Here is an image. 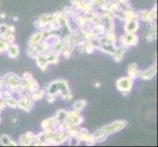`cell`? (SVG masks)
Masks as SVG:
<instances>
[{
  "label": "cell",
  "instance_id": "6",
  "mask_svg": "<svg viewBox=\"0 0 158 147\" xmlns=\"http://www.w3.org/2000/svg\"><path fill=\"white\" fill-rule=\"evenodd\" d=\"M34 100L31 99L30 93H24L18 99V107L21 110H24L26 112H30L31 108L34 107Z\"/></svg>",
  "mask_w": 158,
  "mask_h": 147
},
{
  "label": "cell",
  "instance_id": "43",
  "mask_svg": "<svg viewBox=\"0 0 158 147\" xmlns=\"http://www.w3.org/2000/svg\"><path fill=\"white\" fill-rule=\"evenodd\" d=\"M12 122H13V123H17V119H16V118H13V119H12Z\"/></svg>",
  "mask_w": 158,
  "mask_h": 147
},
{
  "label": "cell",
  "instance_id": "45",
  "mask_svg": "<svg viewBox=\"0 0 158 147\" xmlns=\"http://www.w3.org/2000/svg\"><path fill=\"white\" fill-rule=\"evenodd\" d=\"M0 124H1V118H0Z\"/></svg>",
  "mask_w": 158,
  "mask_h": 147
},
{
  "label": "cell",
  "instance_id": "33",
  "mask_svg": "<svg viewBox=\"0 0 158 147\" xmlns=\"http://www.w3.org/2000/svg\"><path fill=\"white\" fill-rule=\"evenodd\" d=\"M27 54H28V56H29V57L35 59V58L36 57L37 54H39V52H37V51L35 50V47H29L28 51H27Z\"/></svg>",
  "mask_w": 158,
  "mask_h": 147
},
{
  "label": "cell",
  "instance_id": "11",
  "mask_svg": "<svg viewBox=\"0 0 158 147\" xmlns=\"http://www.w3.org/2000/svg\"><path fill=\"white\" fill-rule=\"evenodd\" d=\"M156 73H157V67H156V65L154 64V65H152L151 67H149L148 69H146V70L143 71V72H140L139 77L143 80H152L155 77Z\"/></svg>",
  "mask_w": 158,
  "mask_h": 147
},
{
  "label": "cell",
  "instance_id": "20",
  "mask_svg": "<svg viewBox=\"0 0 158 147\" xmlns=\"http://www.w3.org/2000/svg\"><path fill=\"white\" fill-rule=\"evenodd\" d=\"M150 30L148 31V34L146 35V40L152 42L156 39L157 37V31H156V24H155V21H152L150 22Z\"/></svg>",
  "mask_w": 158,
  "mask_h": 147
},
{
  "label": "cell",
  "instance_id": "14",
  "mask_svg": "<svg viewBox=\"0 0 158 147\" xmlns=\"http://www.w3.org/2000/svg\"><path fill=\"white\" fill-rule=\"evenodd\" d=\"M34 137L35 134L32 133L31 132H28L26 133L25 134H23L20 137L19 140V144L22 146H31L32 144V140H34Z\"/></svg>",
  "mask_w": 158,
  "mask_h": 147
},
{
  "label": "cell",
  "instance_id": "4",
  "mask_svg": "<svg viewBox=\"0 0 158 147\" xmlns=\"http://www.w3.org/2000/svg\"><path fill=\"white\" fill-rule=\"evenodd\" d=\"M120 43L124 46H135L139 43V36L135 32H126L120 37Z\"/></svg>",
  "mask_w": 158,
  "mask_h": 147
},
{
  "label": "cell",
  "instance_id": "12",
  "mask_svg": "<svg viewBox=\"0 0 158 147\" xmlns=\"http://www.w3.org/2000/svg\"><path fill=\"white\" fill-rule=\"evenodd\" d=\"M58 122L56 121L55 117H52L49 119L44 120L41 123V128L43 129V132H49V130H55L56 126H57Z\"/></svg>",
  "mask_w": 158,
  "mask_h": 147
},
{
  "label": "cell",
  "instance_id": "23",
  "mask_svg": "<svg viewBox=\"0 0 158 147\" xmlns=\"http://www.w3.org/2000/svg\"><path fill=\"white\" fill-rule=\"evenodd\" d=\"M116 45L115 44H112V43H104V44H100L98 47L99 50L105 52V53H108V54H113L114 51H115L116 49Z\"/></svg>",
  "mask_w": 158,
  "mask_h": 147
},
{
  "label": "cell",
  "instance_id": "1",
  "mask_svg": "<svg viewBox=\"0 0 158 147\" xmlns=\"http://www.w3.org/2000/svg\"><path fill=\"white\" fill-rule=\"evenodd\" d=\"M126 126H127L126 121H116L110 125H107V126H104L101 129H97L92 135H94V140L96 142H103V141H105L107 139L108 135L120 132V130H122Z\"/></svg>",
  "mask_w": 158,
  "mask_h": 147
},
{
  "label": "cell",
  "instance_id": "13",
  "mask_svg": "<svg viewBox=\"0 0 158 147\" xmlns=\"http://www.w3.org/2000/svg\"><path fill=\"white\" fill-rule=\"evenodd\" d=\"M43 35H44V32H43V31L39 30V31L35 32V34L32 35L30 37V39H29V42H28L29 47H35L37 43L40 42L43 39Z\"/></svg>",
  "mask_w": 158,
  "mask_h": 147
},
{
  "label": "cell",
  "instance_id": "17",
  "mask_svg": "<svg viewBox=\"0 0 158 147\" xmlns=\"http://www.w3.org/2000/svg\"><path fill=\"white\" fill-rule=\"evenodd\" d=\"M6 51L8 53V56L11 59H17L20 55L19 47L17 44H15V43H11V44H9L6 49Z\"/></svg>",
  "mask_w": 158,
  "mask_h": 147
},
{
  "label": "cell",
  "instance_id": "9",
  "mask_svg": "<svg viewBox=\"0 0 158 147\" xmlns=\"http://www.w3.org/2000/svg\"><path fill=\"white\" fill-rule=\"evenodd\" d=\"M67 121L73 125H76V126H81V124L84 123V118L81 116L80 112L76 111V110H72V111H68L67 113Z\"/></svg>",
  "mask_w": 158,
  "mask_h": 147
},
{
  "label": "cell",
  "instance_id": "3",
  "mask_svg": "<svg viewBox=\"0 0 158 147\" xmlns=\"http://www.w3.org/2000/svg\"><path fill=\"white\" fill-rule=\"evenodd\" d=\"M4 83L6 88L10 89L11 91H17L21 90V83H22V78L19 77L18 75L14 73H7L3 77Z\"/></svg>",
  "mask_w": 158,
  "mask_h": 147
},
{
  "label": "cell",
  "instance_id": "8",
  "mask_svg": "<svg viewBox=\"0 0 158 147\" xmlns=\"http://www.w3.org/2000/svg\"><path fill=\"white\" fill-rule=\"evenodd\" d=\"M114 16L111 12H102L101 16V23L104 26L106 31H113L115 28V23H114Z\"/></svg>",
  "mask_w": 158,
  "mask_h": 147
},
{
  "label": "cell",
  "instance_id": "41",
  "mask_svg": "<svg viewBox=\"0 0 158 147\" xmlns=\"http://www.w3.org/2000/svg\"><path fill=\"white\" fill-rule=\"evenodd\" d=\"M14 22H18L19 21V18L17 17V16H13V19H12Z\"/></svg>",
  "mask_w": 158,
  "mask_h": 147
},
{
  "label": "cell",
  "instance_id": "29",
  "mask_svg": "<svg viewBox=\"0 0 158 147\" xmlns=\"http://www.w3.org/2000/svg\"><path fill=\"white\" fill-rule=\"evenodd\" d=\"M104 37L106 39L108 43H112V44H115L116 43V35L114 34V31H106L104 34Z\"/></svg>",
  "mask_w": 158,
  "mask_h": 147
},
{
  "label": "cell",
  "instance_id": "35",
  "mask_svg": "<svg viewBox=\"0 0 158 147\" xmlns=\"http://www.w3.org/2000/svg\"><path fill=\"white\" fill-rule=\"evenodd\" d=\"M45 96H46V100H47L48 103H52V102H54L56 100V95L55 94L47 93V95H45Z\"/></svg>",
  "mask_w": 158,
  "mask_h": 147
},
{
  "label": "cell",
  "instance_id": "30",
  "mask_svg": "<svg viewBox=\"0 0 158 147\" xmlns=\"http://www.w3.org/2000/svg\"><path fill=\"white\" fill-rule=\"evenodd\" d=\"M5 102H6V105L10 108H18V99H16L14 96L5 99Z\"/></svg>",
  "mask_w": 158,
  "mask_h": 147
},
{
  "label": "cell",
  "instance_id": "28",
  "mask_svg": "<svg viewBox=\"0 0 158 147\" xmlns=\"http://www.w3.org/2000/svg\"><path fill=\"white\" fill-rule=\"evenodd\" d=\"M67 113H68V111L64 110V109H62V110H58V112H57V114H56V116H55L56 121H57L58 123L64 122L65 120L67 119Z\"/></svg>",
  "mask_w": 158,
  "mask_h": 147
},
{
  "label": "cell",
  "instance_id": "27",
  "mask_svg": "<svg viewBox=\"0 0 158 147\" xmlns=\"http://www.w3.org/2000/svg\"><path fill=\"white\" fill-rule=\"evenodd\" d=\"M46 58H47V61L49 64H57L59 62V54L53 52V51H50V53L46 55Z\"/></svg>",
  "mask_w": 158,
  "mask_h": 147
},
{
  "label": "cell",
  "instance_id": "37",
  "mask_svg": "<svg viewBox=\"0 0 158 147\" xmlns=\"http://www.w3.org/2000/svg\"><path fill=\"white\" fill-rule=\"evenodd\" d=\"M7 28H8V25H6V24H1V25H0V35H3L4 32L7 31Z\"/></svg>",
  "mask_w": 158,
  "mask_h": 147
},
{
  "label": "cell",
  "instance_id": "7",
  "mask_svg": "<svg viewBox=\"0 0 158 147\" xmlns=\"http://www.w3.org/2000/svg\"><path fill=\"white\" fill-rule=\"evenodd\" d=\"M156 5L154 6V8L150 10V11H148V10H140L139 12H135L137 13V17H138V20H140V21H143V22H150L152 21H155L156 17H157V13H156Z\"/></svg>",
  "mask_w": 158,
  "mask_h": 147
},
{
  "label": "cell",
  "instance_id": "10",
  "mask_svg": "<svg viewBox=\"0 0 158 147\" xmlns=\"http://www.w3.org/2000/svg\"><path fill=\"white\" fill-rule=\"evenodd\" d=\"M15 27L8 25L7 31L4 32L3 35H1V39L6 41L8 44H11V43H14L15 40Z\"/></svg>",
  "mask_w": 158,
  "mask_h": 147
},
{
  "label": "cell",
  "instance_id": "21",
  "mask_svg": "<svg viewBox=\"0 0 158 147\" xmlns=\"http://www.w3.org/2000/svg\"><path fill=\"white\" fill-rule=\"evenodd\" d=\"M74 45L71 44H62L61 49H60V54H62L65 59H70L71 54L74 50Z\"/></svg>",
  "mask_w": 158,
  "mask_h": 147
},
{
  "label": "cell",
  "instance_id": "39",
  "mask_svg": "<svg viewBox=\"0 0 158 147\" xmlns=\"http://www.w3.org/2000/svg\"><path fill=\"white\" fill-rule=\"evenodd\" d=\"M4 88H6L5 83H4V79H3V77H0V90H2Z\"/></svg>",
  "mask_w": 158,
  "mask_h": 147
},
{
  "label": "cell",
  "instance_id": "26",
  "mask_svg": "<svg viewBox=\"0 0 158 147\" xmlns=\"http://www.w3.org/2000/svg\"><path fill=\"white\" fill-rule=\"evenodd\" d=\"M85 106H86V101L85 99H80V100H77L74 103L73 108H74V110L81 112L85 108Z\"/></svg>",
  "mask_w": 158,
  "mask_h": 147
},
{
  "label": "cell",
  "instance_id": "36",
  "mask_svg": "<svg viewBox=\"0 0 158 147\" xmlns=\"http://www.w3.org/2000/svg\"><path fill=\"white\" fill-rule=\"evenodd\" d=\"M22 79L25 80H30L32 79V76H31V73L26 72V73H24V75H23V77H22Z\"/></svg>",
  "mask_w": 158,
  "mask_h": 147
},
{
  "label": "cell",
  "instance_id": "38",
  "mask_svg": "<svg viewBox=\"0 0 158 147\" xmlns=\"http://www.w3.org/2000/svg\"><path fill=\"white\" fill-rule=\"evenodd\" d=\"M7 107L6 105V102H5L4 99H2V98H0V111H3L5 110V108Z\"/></svg>",
  "mask_w": 158,
  "mask_h": 147
},
{
  "label": "cell",
  "instance_id": "31",
  "mask_svg": "<svg viewBox=\"0 0 158 147\" xmlns=\"http://www.w3.org/2000/svg\"><path fill=\"white\" fill-rule=\"evenodd\" d=\"M95 50V46L91 41H85V52L91 54Z\"/></svg>",
  "mask_w": 158,
  "mask_h": 147
},
{
  "label": "cell",
  "instance_id": "19",
  "mask_svg": "<svg viewBox=\"0 0 158 147\" xmlns=\"http://www.w3.org/2000/svg\"><path fill=\"white\" fill-rule=\"evenodd\" d=\"M126 49L127 47L124 46V45H121L119 47H116L115 51L112 54L113 55V58L115 60L116 62H121L123 58H124V55H125V52H126Z\"/></svg>",
  "mask_w": 158,
  "mask_h": 147
},
{
  "label": "cell",
  "instance_id": "18",
  "mask_svg": "<svg viewBox=\"0 0 158 147\" xmlns=\"http://www.w3.org/2000/svg\"><path fill=\"white\" fill-rule=\"evenodd\" d=\"M139 76H140V70L138 68V65L135 63L130 64V66L128 67V77L134 80L139 77Z\"/></svg>",
  "mask_w": 158,
  "mask_h": 147
},
{
  "label": "cell",
  "instance_id": "34",
  "mask_svg": "<svg viewBox=\"0 0 158 147\" xmlns=\"http://www.w3.org/2000/svg\"><path fill=\"white\" fill-rule=\"evenodd\" d=\"M8 43L6 41H4L2 39H0V53H2L4 51H6V49L8 47Z\"/></svg>",
  "mask_w": 158,
  "mask_h": 147
},
{
  "label": "cell",
  "instance_id": "5",
  "mask_svg": "<svg viewBox=\"0 0 158 147\" xmlns=\"http://www.w3.org/2000/svg\"><path fill=\"white\" fill-rule=\"evenodd\" d=\"M117 85V88L119 91H121L124 95H127L129 92L132 89V86H133V80L129 78V77H124L121 78L117 80L116 83Z\"/></svg>",
  "mask_w": 158,
  "mask_h": 147
},
{
  "label": "cell",
  "instance_id": "42",
  "mask_svg": "<svg viewBox=\"0 0 158 147\" xmlns=\"http://www.w3.org/2000/svg\"><path fill=\"white\" fill-rule=\"evenodd\" d=\"M0 17H1V19H4L5 17H6V14H5V13H0Z\"/></svg>",
  "mask_w": 158,
  "mask_h": 147
},
{
  "label": "cell",
  "instance_id": "15",
  "mask_svg": "<svg viewBox=\"0 0 158 147\" xmlns=\"http://www.w3.org/2000/svg\"><path fill=\"white\" fill-rule=\"evenodd\" d=\"M139 28V20H131L126 21L124 26V30L126 32H135Z\"/></svg>",
  "mask_w": 158,
  "mask_h": 147
},
{
  "label": "cell",
  "instance_id": "22",
  "mask_svg": "<svg viewBox=\"0 0 158 147\" xmlns=\"http://www.w3.org/2000/svg\"><path fill=\"white\" fill-rule=\"evenodd\" d=\"M0 144L3 146H16L17 143L14 140L11 139V137L7 134H1L0 135Z\"/></svg>",
  "mask_w": 158,
  "mask_h": 147
},
{
  "label": "cell",
  "instance_id": "40",
  "mask_svg": "<svg viewBox=\"0 0 158 147\" xmlns=\"http://www.w3.org/2000/svg\"><path fill=\"white\" fill-rule=\"evenodd\" d=\"M112 1H116L119 3H129L130 0H112Z\"/></svg>",
  "mask_w": 158,
  "mask_h": 147
},
{
  "label": "cell",
  "instance_id": "46",
  "mask_svg": "<svg viewBox=\"0 0 158 147\" xmlns=\"http://www.w3.org/2000/svg\"><path fill=\"white\" fill-rule=\"evenodd\" d=\"M0 39H1V35H0Z\"/></svg>",
  "mask_w": 158,
  "mask_h": 147
},
{
  "label": "cell",
  "instance_id": "32",
  "mask_svg": "<svg viewBox=\"0 0 158 147\" xmlns=\"http://www.w3.org/2000/svg\"><path fill=\"white\" fill-rule=\"evenodd\" d=\"M84 36H85V41H92L94 39H96V37H97L91 31H84Z\"/></svg>",
  "mask_w": 158,
  "mask_h": 147
},
{
  "label": "cell",
  "instance_id": "24",
  "mask_svg": "<svg viewBox=\"0 0 158 147\" xmlns=\"http://www.w3.org/2000/svg\"><path fill=\"white\" fill-rule=\"evenodd\" d=\"M45 92H46L45 89H37L32 92V93H31V97L34 101H39V100H41L42 98H44Z\"/></svg>",
  "mask_w": 158,
  "mask_h": 147
},
{
  "label": "cell",
  "instance_id": "25",
  "mask_svg": "<svg viewBox=\"0 0 158 147\" xmlns=\"http://www.w3.org/2000/svg\"><path fill=\"white\" fill-rule=\"evenodd\" d=\"M131 20H138L137 13L133 10V8H130L126 11H124V21H131Z\"/></svg>",
  "mask_w": 158,
  "mask_h": 147
},
{
  "label": "cell",
  "instance_id": "44",
  "mask_svg": "<svg viewBox=\"0 0 158 147\" xmlns=\"http://www.w3.org/2000/svg\"><path fill=\"white\" fill-rule=\"evenodd\" d=\"M95 86H96V88H98V86H100V84L99 83H96L95 84Z\"/></svg>",
  "mask_w": 158,
  "mask_h": 147
},
{
  "label": "cell",
  "instance_id": "2",
  "mask_svg": "<svg viewBox=\"0 0 158 147\" xmlns=\"http://www.w3.org/2000/svg\"><path fill=\"white\" fill-rule=\"evenodd\" d=\"M47 93L55 94L57 95L58 93L61 94V97L64 100L69 101L72 99V93H71L68 83L65 80H54L52 83L48 84L46 88Z\"/></svg>",
  "mask_w": 158,
  "mask_h": 147
},
{
  "label": "cell",
  "instance_id": "16",
  "mask_svg": "<svg viewBox=\"0 0 158 147\" xmlns=\"http://www.w3.org/2000/svg\"><path fill=\"white\" fill-rule=\"evenodd\" d=\"M35 59L36 60V62H37V66L40 67V69L41 71H43V72H44V71H46V70H47L48 65H49V63H48L47 58H46V56H45V55H43V54L39 53Z\"/></svg>",
  "mask_w": 158,
  "mask_h": 147
}]
</instances>
